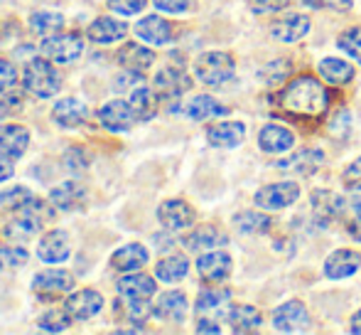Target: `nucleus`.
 <instances>
[{"mask_svg": "<svg viewBox=\"0 0 361 335\" xmlns=\"http://www.w3.org/2000/svg\"><path fill=\"white\" fill-rule=\"evenodd\" d=\"M278 104L295 116H319L327 111L329 94L314 77L302 74L283 86V91L278 94Z\"/></svg>", "mask_w": 361, "mask_h": 335, "instance_id": "nucleus-1", "label": "nucleus"}, {"mask_svg": "<svg viewBox=\"0 0 361 335\" xmlns=\"http://www.w3.org/2000/svg\"><path fill=\"white\" fill-rule=\"evenodd\" d=\"M23 84L30 94L39 96V99H49L59 91V72L54 69L52 59H42V57H35L32 62H27L23 72Z\"/></svg>", "mask_w": 361, "mask_h": 335, "instance_id": "nucleus-2", "label": "nucleus"}, {"mask_svg": "<svg viewBox=\"0 0 361 335\" xmlns=\"http://www.w3.org/2000/svg\"><path fill=\"white\" fill-rule=\"evenodd\" d=\"M195 72L207 86H221L233 77V59L226 52H204L197 59Z\"/></svg>", "mask_w": 361, "mask_h": 335, "instance_id": "nucleus-3", "label": "nucleus"}, {"mask_svg": "<svg viewBox=\"0 0 361 335\" xmlns=\"http://www.w3.org/2000/svg\"><path fill=\"white\" fill-rule=\"evenodd\" d=\"M42 52L47 59L59 64H69L74 59L81 57L84 52V40L79 35H52V37H44Z\"/></svg>", "mask_w": 361, "mask_h": 335, "instance_id": "nucleus-4", "label": "nucleus"}, {"mask_svg": "<svg viewBox=\"0 0 361 335\" xmlns=\"http://www.w3.org/2000/svg\"><path fill=\"white\" fill-rule=\"evenodd\" d=\"M72 288H74V276L69 271H62V269H49V271H42L32 278V291L39 298H44V301L62 296V293L72 291Z\"/></svg>", "mask_w": 361, "mask_h": 335, "instance_id": "nucleus-5", "label": "nucleus"}, {"mask_svg": "<svg viewBox=\"0 0 361 335\" xmlns=\"http://www.w3.org/2000/svg\"><path fill=\"white\" fill-rule=\"evenodd\" d=\"M300 197V185L295 182H273L256 192V205L261 210H283Z\"/></svg>", "mask_w": 361, "mask_h": 335, "instance_id": "nucleus-6", "label": "nucleus"}, {"mask_svg": "<svg viewBox=\"0 0 361 335\" xmlns=\"http://www.w3.org/2000/svg\"><path fill=\"white\" fill-rule=\"evenodd\" d=\"M99 119L109 131H114V134H123V131L133 129V124L138 121V116H135L130 101L116 99V101H109V104L101 106Z\"/></svg>", "mask_w": 361, "mask_h": 335, "instance_id": "nucleus-7", "label": "nucleus"}, {"mask_svg": "<svg viewBox=\"0 0 361 335\" xmlns=\"http://www.w3.org/2000/svg\"><path fill=\"white\" fill-rule=\"evenodd\" d=\"M324 163V153L319 148H302L298 153L288 155V158H281L278 163H273L281 172H290V175H312V172L319 170V165Z\"/></svg>", "mask_w": 361, "mask_h": 335, "instance_id": "nucleus-8", "label": "nucleus"}, {"mask_svg": "<svg viewBox=\"0 0 361 335\" xmlns=\"http://www.w3.org/2000/svg\"><path fill=\"white\" fill-rule=\"evenodd\" d=\"M310 326L307 308L300 301H288L273 311V328L281 333H300Z\"/></svg>", "mask_w": 361, "mask_h": 335, "instance_id": "nucleus-9", "label": "nucleus"}, {"mask_svg": "<svg viewBox=\"0 0 361 335\" xmlns=\"http://www.w3.org/2000/svg\"><path fill=\"white\" fill-rule=\"evenodd\" d=\"M157 220L165 230L180 232L195 225V210L182 200H167L157 207Z\"/></svg>", "mask_w": 361, "mask_h": 335, "instance_id": "nucleus-10", "label": "nucleus"}, {"mask_svg": "<svg viewBox=\"0 0 361 335\" xmlns=\"http://www.w3.org/2000/svg\"><path fill=\"white\" fill-rule=\"evenodd\" d=\"M190 89H192V79L185 69L165 67L155 74V91L162 99H177V96H182Z\"/></svg>", "mask_w": 361, "mask_h": 335, "instance_id": "nucleus-11", "label": "nucleus"}, {"mask_svg": "<svg viewBox=\"0 0 361 335\" xmlns=\"http://www.w3.org/2000/svg\"><path fill=\"white\" fill-rule=\"evenodd\" d=\"M30 146V131L25 126H0V158L5 160H18Z\"/></svg>", "mask_w": 361, "mask_h": 335, "instance_id": "nucleus-12", "label": "nucleus"}, {"mask_svg": "<svg viewBox=\"0 0 361 335\" xmlns=\"http://www.w3.org/2000/svg\"><path fill=\"white\" fill-rule=\"evenodd\" d=\"M69 313H72L74 321H89L96 313L104 308V298H101L99 291H91V288H81V291H74L72 296L64 303Z\"/></svg>", "mask_w": 361, "mask_h": 335, "instance_id": "nucleus-13", "label": "nucleus"}, {"mask_svg": "<svg viewBox=\"0 0 361 335\" xmlns=\"http://www.w3.org/2000/svg\"><path fill=\"white\" fill-rule=\"evenodd\" d=\"M197 271L207 283H221L231 274V257L224 252H207L197 261Z\"/></svg>", "mask_w": 361, "mask_h": 335, "instance_id": "nucleus-14", "label": "nucleus"}, {"mask_svg": "<svg viewBox=\"0 0 361 335\" xmlns=\"http://www.w3.org/2000/svg\"><path fill=\"white\" fill-rule=\"evenodd\" d=\"M72 247H69V235L62 230H52L39 240L37 247V257L47 264H59L69 257Z\"/></svg>", "mask_w": 361, "mask_h": 335, "instance_id": "nucleus-15", "label": "nucleus"}, {"mask_svg": "<svg viewBox=\"0 0 361 335\" xmlns=\"http://www.w3.org/2000/svg\"><path fill=\"white\" fill-rule=\"evenodd\" d=\"M49 200H52V205L57 207V210H64V212L81 210L86 202V187L74 180L62 182V185H57L49 192Z\"/></svg>", "mask_w": 361, "mask_h": 335, "instance_id": "nucleus-16", "label": "nucleus"}, {"mask_svg": "<svg viewBox=\"0 0 361 335\" xmlns=\"http://www.w3.org/2000/svg\"><path fill=\"white\" fill-rule=\"evenodd\" d=\"M258 146L261 151L266 153H286L295 146V136L290 134L286 126H278V124H268L261 129L258 134Z\"/></svg>", "mask_w": 361, "mask_h": 335, "instance_id": "nucleus-17", "label": "nucleus"}, {"mask_svg": "<svg viewBox=\"0 0 361 335\" xmlns=\"http://www.w3.org/2000/svg\"><path fill=\"white\" fill-rule=\"evenodd\" d=\"M187 313V296L182 291H167L157 298V303L152 306V316H157L160 321L180 323Z\"/></svg>", "mask_w": 361, "mask_h": 335, "instance_id": "nucleus-18", "label": "nucleus"}, {"mask_svg": "<svg viewBox=\"0 0 361 335\" xmlns=\"http://www.w3.org/2000/svg\"><path fill=\"white\" fill-rule=\"evenodd\" d=\"M246 139V126L236 124V121H224V124H214L207 131V141L216 148H236L241 141Z\"/></svg>", "mask_w": 361, "mask_h": 335, "instance_id": "nucleus-19", "label": "nucleus"}, {"mask_svg": "<svg viewBox=\"0 0 361 335\" xmlns=\"http://www.w3.org/2000/svg\"><path fill=\"white\" fill-rule=\"evenodd\" d=\"M135 35L150 45H165L172 40V23H167L160 15H147L135 25Z\"/></svg>", "mask_w": 361, "mask_h": 335, "instance_id": "nucleus-20", "label": "nucleus"}, {"mask_svg": "<svg viewBox=\"0 0 361 335\" xmlns=\"http://www.w3.org/2000/svg\"><path fill=\"white\" fill-rule=\"evenodd\" d=\"M361 266V257L352 249H339L329 254L327 261H324V274L329 278H347L352 274H357Z\"/></svg>", "mask_w": 361, "mask_h": 335, "instance_id": "nucleus-21", "label": "nucleus"}, {"mask_svg": "<svg viewBox=\"0 0 361 335\" xmlns=\"http://www.w3.org/2000/svg\"><path fill=\"white\" fill-rule=\"evenodd\" d=\"M126 33H128V25L114 18H96L94 23L89 25V30H86L89 40H94V42H99V45L118 42V40L126 37Z\"/></svg>", "mask_w": 361, "mask_h": 335, "instance_id": "nucleus-22", "label": "nucleus"}, {"mask_svg": "<svg viewBox=\"0 0 361 335\" xmlns=\"http://www.w3.org/2000/svg\"><path fill=\"white\" fill-rule=\"evenodd\" d=\"M147 259H150V254L143 245H126L121 247L118 252L111 257V266L116 269V271H138V269H143L147 264Z\"/></svg>", "mask_w": 361, "mask_h": 335, "instance_id": "nucleus-23", "label": "nucleus"}, {"mask_svg": "<svg viewBox=\"0 0 361 335\" xmlns=\"http://www.w3.org/2000/svg\"><path fill=\"white\" fill-rule=\"evenodd\" d=\"M310 33V18L307 15H288L281 23L271 28V35L281 42H298Z\"/></svg>", "mask_w": 361, "mask_h": 335, "instance_id": "nucleus-24", "label": "nucleus"}, {"mask_svg": "<svg viewBox=\"0 0 361 335\" xmlns=\"http://www.w3.org/2000/svg\"><path fill=\"white\" fill-rule=\"evenodd\" d=\"M152 62H155L152 49L140 47V45H135V42H128L118 49V64L128 69V72L140 74V72H145L147 67H152Z\"/></svg>", "mask_w": 361, "mask_h": 335, "instance_id": "nucleus-25", "label": "nucleus"}, {"mask_svg": "<svg viewBox=\"0 0 361 335\" xmlns=\"http://www.w3.org/2000/svg\"><path fill=\"white\" fill-rule=\"evenodd\" d=\"M155 288L157 286H155V281H152V276H145V274H133V271L116 283V291H118V296H126V298H150L152 293H155Z\"/></svg>", "mask_w": 361, "mask_h": 335, "instance_id": "nucleus-26", "label": "nucleus"}, {"mask_svg": "<svg viewBox=\"0 0 361 335\" xmlns=\"http://www.w3.org/2000/svg\"><path fill=\"white\" fill-rule=\"evenodd\" d=\"M52 119H54V124L62 126V129H76V126L84 124L86 109H84V104H79L76 99H62L54 104Z\"/></svg>", "mask_w": 361, "mask_h": 335, "instance_id": "nucleus-27", "label": "nucleus"}, {"mask_svg": "<svg viewBox=\"0 0 361 335\" xmlns=\"http://www.w3.org/2000/svg\"><path fill=\"white\" fill-rule=\"evenodd\" d=\"M228 323H231L233 333H253L261 328L263 316L258 308L248 306V303H241V306H233L228 311Z\"/></svg>", "mask_w": 361, "mask_h": 335, "instance_id": "nucleus-28", "label": "nucleus"}, {"mask_svg": "<svg viewBox=\"0 0 361 335\" xmlns=\"http://www.w3.org/2000/svg\"><path fill=\"white\" fill-rule=\"evenodd\" d=\"M226 245V235L216 230L212 225L197 227L192 235L185 237V247L190 252H204V249H214V247H224Z\"/></svg>", "mask_w": 361, "mask_h": 335, "instance_id": "nucleus-29", "label": "nucleus"}, {"mask_svg": "<svg viewBox=\"0 0 361 335\" xmlns=\"http://www.w3.org/2000/svg\"><path fill=\"white\" fill-rule=\"evenodd\" d=\"M116 316L126 323H145V318L152 313V308L147 306V298H126L121 296L114 306Z\"/></svg>", "mask_w": 361, "mask_h": 335, "instance_id": "nucleus-30", "label": "nucleus"}, {"mask_svg": "<svg viewBox=\"0 0 361 335\" xmlns=\"http://www.w3.org/2000/svg\"><path fill=\"white\" fill-rule=\"evenodd\" d=\"M312 205H314V217H317V222H322V225H327V222H332L337 215H342L344 210V200L339 195H334V192H314L312 197Z\"/></svg>", "mask_w": 361, "mask_h": 335, "instance_id": "nucleus-31", "label": "nucleus"}, {"mask_svg": "<svg viewBox=\"0 0 361 335\" xmlns=\"http://www.w3.org/2000/svg\"><path fill=\"white\" fill-rule=\"evenodd\" d=\"M317 69L329 84H337V86H344L354 79V67L339 57H324Z\"/></svg>", "mask_w": 361, "mask_h": 335, "instance_id": "nucleus-32", "label": "nucleus"}, {"mask_svg": "<svg viewBox=\"0 0 361 335\" xmlns=\"http://www.w3.org/2000/svg\"><path fill=\"white\" fill-rule=\"evenodd\" d=\"M185 114L190 116V119H195V121H207V119H214V116L228 114V109H226V106L219 104L214 96L202 94V96H195V99H192L190 104H187Z\"/></svg>", "mask_w": 361, "mask_h": 335, "instance_id": "nucleus-33", "label": "nucleus"}, {"mask_svg": "<svg viewBox=\"0 0 361 335\" xmlns=\"http://www.w3.org/2000/svg\"><path fill=\"white\" fill-rule=\"evenodd\" d=\"M187 271H190V261H187L185 257H180V254L160 259V264L155 266V276L167 283H175V281H180V278H185Z\"/></svg>", "mask_w": 361, "mask_h": 335, "instance_id": "nucleus-34", "label": "nucleus"}, {"mask_svg": "<svg viewBox=\"0 0 361 335\" xmlns=\"http://www.w3.org/2000/svg\"><path fill=\"white\" fill-rule=\"evenodd\" d=\"M130 106H133L138 121L152 119L157 111V91L147 89V86H138V89H133V94H130Z\"/></svg>", "mask_w": 361, "mask_h": 335, "instance_id": "nucleus-35", "label": "nucleus"}, {"mask_svg": "<svg viewBox=\"0 0 361 335\" xmlns=\"http://www.w3.org/2000/svg\"><path fill=\"white\" fill-rule=\"evenodd\" d=\"M30 25H32V33L39 35V37H52V35H59L64 28V18L59 13H47V10H39L30 18Z\"/></svg>", "mask_w": 361, "mask_h": 335, "instance_id": "nucleus-36", "label": "nucleus"}, {"mask_svg": "<svg viewBox=\"0 0 361 335\" xmlns=\"http://www.w3.org/2000/svg\"><path fill=\"white\" fill-rule=\"evenodd\" d=\"M233 222H236L238 232H243V235H263V232H268L273 227L271 217L261 215V212H241Z\"/></svg>", "mask_w": 361, "mask_h": 335, "instance_id": "nucleus-37", "label": "nucleus"}, {"mask_svg": "<svg viewBox=\"0 0 361 335\" xmlns=\"http://www.w3.org/2000/svg\"><path fill=\"white\" fill-rule=\"evenodd\" d=\"M35 200H37V197L23 185H15V187H10V190L0 192V205H3L5 210H13V212H23L25 207H30Z\"/></svg>", "mask_w": 361, "mask_h": 335, "instance_id": "nucleus-38", "label": "nucleus"}, {"mask_svg": "<svg viewBox=\"0 0 361 335\" xmlns=\"http://www.w3.org/2000/svg\"><path fill=\"white\" fill-rule=\"evenodd\" d=\"M72 313L67 311V308H54V311H47L39 316L37 326L42 328L44 333H62L67 331L69 326H72Z\"/></svg>", "mask_w": 361, "mask_h": 335, "instance_id": "nucleus-39", "label": "nucleus"}, {"mask_svg": "<svg viewBox=\"0 0 361 335\" xmlns=\"http://www.w3.org/2000/svg\"><path fill=\"white\" fill-rule=\"evenodd\" d=\"M231 291L228 288H209V291L200 293L197 298V313H212L216 308H226Z\"/></svg>", "mask_w": 361, "mask_h": 335, "instance_id": "nucleus-40", "label": "nucleus"}, {"mask_svg": "<svg viewBox=\"0 0 361 335\" xmlns=\"http://www.w3.org/2000/svg\"><path fill=\"white\" fill-rule=\"evenodd\" d=\"M288 74H290V62L288 59H278V62H271L268 67H263L261 72H258V77H261L268 86H278V84L286 82Z\"/></svg>", "mask_w": 361, "mask_h": 335, "instance_id": "nucleus-41", "label": "nucleus"}, {"mask_svg": "<svg viewBox=\"0 0 361 335\" xmlns=\"http://www.w3.org/2000/svg\"><path fill=\"white\" fill-rule=\"evenodd\" d=\"M27 261V252L23 247H0V271L23 266Z\"/></svg>", "mask_w": 361, "mask_h": 335, "instance_id": "nucleus-42", "label": "nucleus"}, {"mask_svg": "<svg viewBox=\"0 0 361 335\" xmlns=\"http://www.w3.org/2000/svg\"><path fill=\"white\" fill-rule=\"evenodd\" d=\"M339 47L352 57H361V28H349L347 33L339 35Z\"/></svg>", "mask_w": 361, "mask_h": 335, "instance_id": "nucleus-43", "label": "nucleus"}, {"mask_svg": "<svg viewBox=\"0 0 361 335\" xmlns=\"http://www.w3.org/2000/svg\"><path fill=\"white\" fill-rule=\"evenodd\" d=\"M15 84H18V69L8 59H0V94H8Z\"/></svg>", "mask_w": 361, "mask_h": 335, "instance_id": "nucleus-44", "label": "nucleus"}, {"mask_svg": "<svg viewBox=\"0 0 361 335\" xmlns=\"http://www.w3.org/2000/svg\"><path fill=\"white\" fill-rule=\"evenodd\" d=\"M147 0H109V8L121 15H138Z\"/></svg>", "mask_w": 361, "mask_h": 335, "instance_id": "nucleus-45", "label": "nucleus"}, {"mask_svg": "<svg viewBox=\"0 0 361 335\" xmlns=\"http://www.w3.org/2000/svg\"><path fill=\"white\" fill-rule=\"evenodd\" d=\"M342 185L347 190H359L361 192V158L354 160L347 170L342 172Z\"/></svg>", "mask_w": 361, "mask_h": 335, "instance_id": "nucleus-46", "label": "nucleus"}, {"mask_svg": "<svg viewBox=\"0 0 361 335\" xmlns=\"http://www.w3.org/2000/svg\"><path fill=\"white\" fill-rule=\"evenodd\" d=\"M64 165H67V170H86L89 155H86L81 148H72V151H67V155H64Z\"/></svg>", "mask_w": 361, "mask_h": 335, "instance_id": "nucleus-47", "label": "nucleus"}, {"mask_svg": "<svg viewBox=\"0 0 361 335\" xmlns=\"http://www.w3.org/2000/svg\"><path fill=\"white\" fill-rule=\"evenodd\" d=\"M290 0H248L253 13H276V10L288 8Z\"/></svg>", "mask_w": 361, "mask_h": 335, "instance_id": "nucleus-48", "label": "nucleus"}, {"mask_svg": "<svg viewBox=\"0 0 361 335\" xmlns=\"http://www.w3.org/2000/svg\"><path fill=\"white\" fill-rule=\"evenodd\" d=\"M349 131V114L347 111H337L334 119L329 121V134L332 136H344Z\"/></svg>", "mask_w": 361, "mask_h": 335, "instance_id": "nucleus-49", "label": "nucleus"}, {"mask_svg": "<svg viewBox=\"0 0 361 335\" xmlns=\"http://www.w3.org/2000/svg\"><path fill=\"white\" fill-rule=\"evenodd\" d=\"M310 8H329V10H349L354 0H305Z\"/></svg>", "mask_w": 361, "mask_h": 335, "instance_id": "nucleus-50", "label": "nucleus"}, {"mask_svg": "<svg viewBox=\"0 0 361 335\" xmlns=\"http://www.w3.org/2000/svg\"><path fill=\"white\" fill-rule=\"evenodd\" d=\"M155 8L165 10V13H185L190 0H152Z\"/></svg>", "mask_w": 361, "mask_h": 335, "instance_id": "nucleus-51", "label": "nucleus"}, {"mask_svg": "<svg viewBox=\"0 0 361 335\" xmlns=\"http://www.w3.org/2000/svg\"><path fill=\"white\" fill-rule=\"evenodd\" d=\"M23 104V99H20L18 94H5L3 99H0V119H5V116L13 114L18 106Z\"/></svg>", "mask_w": 361, "mask_h": 335, "instance_id": "nucleus-52", "label": "nucleus"}, {"mask_svg": "<svg viewBox=\"0 0 361 335\" xmlns=\"http://www.w3.org/2000/svg\"><path fill=\"white\" fill-rule=\"evenodd\" d=\"M347 230H349V235H352V240H357L361 242V215L357 217V220H352L347 225Z\"/></svg>", "mask_w": 361, "mask_h": 335, "instance_id": "nucleus-53", "label": "nucleus"}, {"mask_svg": "<svg viewBox=\"0 0 361 335\" xmlns=\"http://www.w3.org/2000/svg\"><path fill=\"white\" fill-rule=\"evenodd\" d=\"M197 333H221V328L214 326V321H200V326H197Z\"/></svg>", "mask_w": 361, "mask_h": 335, "instance_id": "nucleus-54", "label": "nucleus"}, {"mask_svg": "<svg viewBox=\"0 0 361 335\" xmlns=\"http://www.w3.org/2000/svg\"><path fill=\"white\" fill-rule=\"evenodd\" d=\"M13 172H15V168L10 165V160H0V182L3 180H8V177H13Z\"/></svg>", "mask_w": 361, "mask_h": 335, "instance_id": "nucleus-55", "label": "nucleus"}, {"mask_svg": "<svg viewBox=\"0 0 361 335\" xmlns=\"http://www.w3.org/2000/svg\"><path fill=\"white\" fill-rule=\"evenodd\" d=\"M352 333H359L361 335V311L352 318Z\"/></svg>", "mask_w": 361, "mask_h": 335, "instance_id": "nucleus-56", "label": "nucleus"}, {"mask_svg": "<svg viewBox=\"0 0 361 335\" xmlns=\"http://www.w3.org/2000/svg\"><path fill=\"white\" fill-rule=\"evenodd\" d=\"M359 62H361V57H359Z\"/></svg>", "mask_w": 361, "mask_h": 335, "instance_id": "nucleus-57", "label": "nucleus"}]
</instances>
